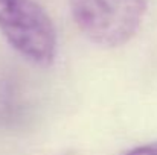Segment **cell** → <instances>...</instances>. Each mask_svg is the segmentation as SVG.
<instances>
[{
    "instance_id": "obj_1",
    "label": "cell",
    "mask_w": 157,
    "mask_h": 155,
    "mask_svg": "<svg viewBox=\"0 0 157 155\" xmlns=\"http://www.w3.org/2000/svg\"><path fill=\"white\" fill-rule=\"evenodd\" d=\"M69 6L75 24L92 43L117 47L142 26L148 0H69Z\"/></svg>"
},
{
    "instance_id": "obj_2",
    "label": "cell",
    "mask_w": 157,
    "mask_h": 155,
    "mask_svg": "<svg viewBox=\"0 0 157 155\" xmlns=\"http://www.w3.org/2000/svg\"><path fill=\"white\" fill-rule=\"evenodd\" d=\"M0 32L28 61L49 67L56 53V32L37 0H0Z\"/></svg>"
},
{
    "instance_id": "obj_3",
    "label": "cell",
    "mask_w": 157,
    "mask_h": 155,
    "mask_svg": "<svg viewBox=\"0 0 157 155\" xmlns=\"http://www.w3.org/2000/svg\"><path fill=\"white\" fill-rule=\"evenodd\" d=\"M125 155H157V142L136 146V148L130 149Z\"/></svg>"
}]
</instances>
